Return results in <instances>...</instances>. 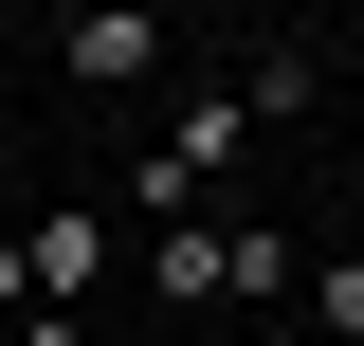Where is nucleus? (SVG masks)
Returning a JSON list of instances; mask_svg holds the SVG:
<instances>
[{"mask_svg":"<svg viewBox=\"0 0 364 346\" xmlns=\"http://www.w3.org/2000/svg\"><path fill=\"white\" fill-rule=\"evenodd\" d=\"M0 346H91V328H73V310H18V328H0Z\"/></svg>","mask_w":364,"mask_h":346,"instance_id":"nucleus-6","label":"nucleus"},{"mask_svg":"<svg viewBox=\"0 0 364 346\" xmlns=\"http://www.w3.org/2000/svg\"><path fill=\"white\" fill-rule=\"evenodd\" d=\"M18 273H37V310H55V292H109V219H73V201H55L37 237H18Z\"/></svg>","mask_w":364,"mask_h":346,"instance_id":"nucleus-3","label":"nucleus"},{"mask_svg":"<svg viewBox=\"0 0 364 346\" xmlns=\"http://www.w3.org/2000/svg\"><path fill=\"white\" fill-rule=\"evenodd\" d=\"M18 310H37V273H18V237H0V328H18Z\"/></svg>","mask_w":364,"mask_h":346,"instance_id":"nucleus-7","label":"nucleus"},{"mask_svg":"<svg viewBox=\"0 0 364 346\" xmlns=\"http://www.w3.org/2000/svg\"><path fill=\"white\" fill-rule=\"evenodd\" d=\"M237 346H310V328H291V310H255V328H237Z\"/></svg>","mask_w":364,"mask_h":346,"instance_id":"nucleus-8","label":"nucleus"},{"mask_svg":"<svg viewBox=\"0 0 364 346\" xmlns=\"http://www.w3.org/2000/svg\"><path fill=\"white\" fill-rule=\"evenodd\" d=\"M55 55H73V91H146V73H164V19H146V0H73Z\"/></svg>","mask_w":364,"mask_h":346,"instance_id":"nucleus-2","label":"nucleus"},{"mask_svg":"<svg viewBox=\"0 0 364 346\" xmlns=\"http://www.w3.org/2000/svg\"><path fill=\"white\" fill-rule=\"evenodd\" d=\"M219 256H237L219 219H164V237H146V273H164V292H182V310H219Z\"/></svg>","mask_w":364,"mask_h":346,"instance_id":"nucleus-4","label":"nucleus"},{"mask_svg":"<svg viewBox=\"0 0 364 346\" xmlns=\"http://www.w3.org/2000/svg\"><path fill=\"white\" fill-rule=\"evenodd\" d=\"M291 328H310V346H364V256H310V292H291Z\"/></svg>","mask_w":364,"mask_h":346,"instance_id":"nucleus-5","label":"nucleus"},{"mask_svg":"<svg viewBox=\"0 0 364 346\" xmlns=\"http://www.w3.org/2000/svg\"><path fill=\"white\" fill-rule=\"evenodd\" d=\"M237 146H255V110H237V91H200V110H164V146H146V201L182 219V201H200V182L237 164Z\"/></svg>","mask_w":364,"mask_h":346,"instance_id":"nucleus-1","label":"nucleus"}]
</instances>
